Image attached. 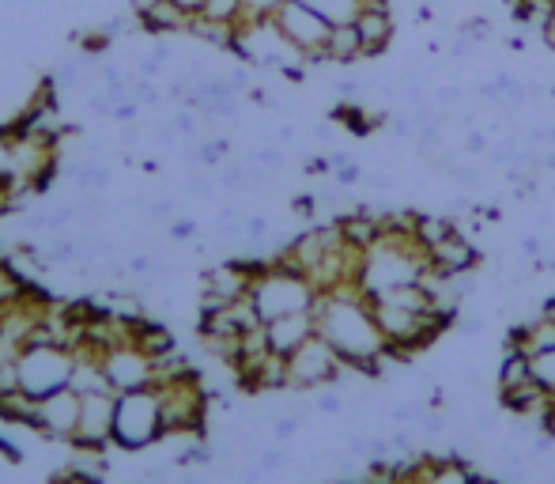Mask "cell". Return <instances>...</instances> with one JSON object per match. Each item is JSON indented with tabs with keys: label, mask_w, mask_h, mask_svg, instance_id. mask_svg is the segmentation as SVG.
<instances>
[{
	"label": "cell",
	"mask_w": 555,
	"mask_h": 484,
	"mask_svg": "<svg viewBox=\"0 0 555 484\" xmlns=\"http://www.w3.org/2000/svg\"><path fill=\"white\" fill-rule=\"evenodd\" d=\"M318 333L340 352V360L359 375H382L389 360H401L386 345L382 329L370 314V295L363 284H340L333 292H321L314 303Z\"/></svg>",
	"instance_id": "6da1fadb"
},
{
	"label": "cell",
	"mask_w": 555,
	"mask_h": 484,
	"mask_svg": "<svg viewBox=\"0 0 555 484\" xmlns=\"http://www.w3.org/2000/svg\"><path fill=\"white\" fill-rule=\"evenodd\" d=\"M318 288L310 284V277L287 269L280 261H257V273H253L250 284V299L261 322H276L284 314H299V311H314L318 303Z\"/></svg>",
	"instance_id": "7a4b0ae2"
},
{
	"label": "cell",
	"mask_w": 555,
	"mask_h": 484,
	"mask_svg": "<svg viewBox=\"0 0 555 484\" xmlns=\"http://www.w3.org/2000/svg\"><path fill=\"white\" fill-rule=\"evenodd\" d=\"M72 375H76V348L61 341H34L16 356L19 390L34 401L68 390Z\"/></svg>",
	"instance_id": "3957f363"
},
{
	"label": "cell",
	"mask_w": 555,
	"mask_h": 484,
	"mask_svg": "<svg viewBox=\"0 0 555 484\" xmlns=\"http://www.w3.org/2000/svg\"><path fill=\"white\" fill-rule=\"evenodd\" d=\"M159 439H167L159 386H140V390L118 394V409H114V447L133 454V450L155 447Z\"/></svg>",
	"instance_id": "277c9868"
},
{
	"label": "cell",
	"mask_w": 555,
	"mask_h": 484,
	"mask_svg": "<svg viewBox=\"0 0 555 484\" xmlns=\"http://www.w3.org/2000/svg\"><path fill=\"white\" fill-rule=\"evenodd\" d=\"M276 27L284 31V38L303 53L310 65H329L325 57V46H329V35H333V23L321 19L306 0H284L280 12H276Z\"/></svg>",
	"instance_id": "5b68a950"
},
{
	"label": "cell",
	"mask_w": 555,
	"mask_h": 484,
	"mask_svg": "<svg viewBox=\"0 0 555 484\" xmlns=\"http://www.w3.org/2000/svg\"><path fill=\"white\" fill-rule=\"evenodd\" d=\"M348 363L321 333H314L306 345H299L287 356V390H318L329 382H340Z\"/></svg>",
	"instance_id": "8992f818"
},
{
	"label": "cell",
	"mask_w": 555,
	"mask_h": 484,
	"mask_svg": "<svg viewBox=\"0 0 555 484\" xmlns=\"http://www.w3.org/2000/svg\"><path fill=\"white\" fill-rule=\"evenodd\" d=\"M155 386H159V394H163V424H167V435L201 432L204 416H208V394H204V382L189 371V375L155 382Z\"/></svg>",
	"instance_id": "52a82bcc"
},
{
	"label": "cell",
	"mask_w": 555,
	"mask_h": 484,
	"mask_svg": "<svg viewBox=\"0 0 555 484\" xmlns=\"http://www.w3.org/2000/svg\"><path fill=\"white\" fill-rule=\"evenodd\" d=\"M114 409H118L114 390L80 394V428L72 447H80L84 454H102L106 447H114Z\"/></svg>",
	"instance_id": "ba28073f"
},
{
	"label": "cell",
	"mask_w": 555,
	"mask_h": 484,
	"mask_svg": "<svg viewBox=\"0 0 555 484\" xmlns=\"http://www.w3.org/2000/svg\"><path fill=\"white\" fill-rule=\"evenodd\" d=\"M102 371H106V379L114 386V394H129V390H140V386H155V382H159L155 356H148L136 341L106 348V352H102Z\"/></svg>",
	"instance_id": "9c48e42d"
},
{
	"label": "cell",
	"mask_w": 555,
	"mask_h": 484,
	"mask_svg": "<svg viewBox=\"0 0 555 484\" xmlns=\"http://www.w3.org/2000/svg\"><path fill=\"white\" fill-rule=\"evenodd\" d=\"M257 273V261H219L201 277V311H216L235 299H246Z\"/></svg>",
	"instance_id": "30bf717a"
},
{
	"label": "cell",
	"mask_w": 555,
	"mask_h": 484,
	"mask_svg": "<svg viewBox=\"0 0 555 484\" xmlns=\"http://www.w3.org/2000/svg\"><path fill=\"white\" fill-rule=\"evenodd\" d=\"M31 428L42 435V439L72 443V439H76V428H80V394L68 386V390H57L50 398H42L34 405Z\"/></svg>",
	"instance_id": "8fae6325"
},
{
	"label": "cell",
	"mask_w": 555,
	"mask_h": 484,
	"mask_svg": "<svg viewBox=\"0 0 555 484\" xmlns=\"http://www.w3.org/2000/svg\"><path fill=\"white\" fill-rule=\"evenodd\" d=\"M427 258H431V269H438V273H472V269L480 265V250H476V242L457 227L454 235H446V239L435 242V246L427 250Z\"/></svg>",
	"instance_id": "7c38bea8"
},
{
	"label": "cell",
	"mask_w": 555,
	"mask_h": 484,
	"mask_svg": "<svg viewBox=\"0 0 555 484\" xmlns=\"http://www.w3.org/2000/svg\"><path fill=\"white\" fill-rule=\"evenodd\" d=\"M265 333H269L272 352L291 356L295 348L306 345V341L318 333V318H314V311L284 314V318H276V322H265Z\"/></svg>",
	"instance_id": "4fadbf2b"
},
{
	"label": "cell",
	"mask_w": 555,
	"mask_h": 484,
	"mask_svg": "<svg viewBox=\"0 0 555 484\" xmlns=\"http://www.w3.org/2000/svg\"><path fill=\"white\" fill-rule=\"evenodd\" d=\"M355 31L363 38V57H382L393 46L397 23H393L389 8H363L359 19H355Z\"/></svg>",
	"instance_id": "5bb4252c"
},
{
	"label": "cell",
	"mask_w": 555,
	"mask_h": 484,
	"mask_svg": "<svg viewBox=\"0 0 555 484\" xmlns=\"http://www.w3.org/2000/svg\"><path fill=\"white\" fill-rule=\"evenodd\" d=\"M337 224H340V235H344V242H348V246H355V250H370L374 242L382 239V216H374L370 208L344 212V216H337Z\"/></svg>",
	"instance_id": "9a60e30c"
},
{
	"label": "cell",
	"mask_w": 555,
	"mask_h": 484,
	"mask_svg": "<svg viewBox=\"0 0 555 484\" xmlns=\"http://www.w3.org/2000/svg\"><path fill=\"white\" fill-rule=\"evenodd\" d=\"M148 35H189V23H193V12H185V8H178L174 0H159L148 16L136 19Z\"/></svg>",
	"instance_id": "2e32d148"
},
{
	"label": "cell",
	"mask_w": 555,
	"mask_h": 484,
	"mask_svg": "<svg viewBox=\"0 0 555 484\" xmlns=\"http://www.w3.org/2000/svg\"><path fill=\"white\" fill-rule=\"evenodd\" d=\"M499 398H503V405L514 416H537V420L548 413V405H552V394H548L537 379L522 382V386H514V390H503Z\"/></svg>",
	"instance_id": "e0dca14e"
},
{
	"label": "cell",
	"mask_w": 555,
	"mask_h": 484,
	"mask_svg": "<svg viewBox=\"0 0 555 484\" xmlns=\"http://www.w3.org/2000/svg\"><path fill=\"white\" fill-rule=\"evenodd\" d=\"M325 57H329V65H352V61L363 57V38H359V31H355V23L333 27L329 46H325Z\"/></svg>",
	"instance_id": "ac0fdd59"
},
{
	"label": "cell",
	"mask_w": 555,
	"mask_h": 484,
	"mask_svg": "<svg viewBox=\"0 0 555 484\" xmlns=\"http://www.w3.org/2000/svg\"><path fill=\"white\" fill-rule=\"evenodd\" d=\"M529 379H533V356L522 352V348H506L503 363H499V394L514 390V386H522Z\"/></svg>",
	"instance_id": "d6986e66"
},
{
	"label": "cell",
	"mask_w": 555,
	"mask_h": 484,
	"mask_svg": "<svg viewBox=\"0 0 555 484\" xmlns=\"http://www.w3.org/2000/svg\"><path fill=\"white\" fill-rule=\"evenodd\" d=\"M476 469L461 458V454H446V458H438L435 473H431V484H476Z\"/></svg>",
	"instance_id": "ffe728a7"
},
{
	"label": "cell",
	"mask_w": 555,
	"mask_h": 484,
	"mask_svg": "<svg viewBox=\"0 0 555 484\" xmlns=\"http://www.w3.org/2000/svg\"><path fill=\"white\" fill-rule=\"evenodd\" d=\"M321 19H329L333 27H344V23H355L359 12H363V4L359 0H306Z\"/></svg>",
	"instance_id": "44dd1931"
},
{
	"label": "cell",
	"mask_w": 555,
	"mask_h": 484,
	"mask_svg": "<svg viewBox=\"0 0 555 484\" xmlns=\"http://www.w3.org/2000/svg\"><path fill=\"white\" fill-rule=\"evenodd\" d=\"M197 16L212 19V23H227V27H242L246 23V4L242 0H204Z\"/></svg>",
	"instance_id": "7402d4cb"
},
{
	"label": "cell",
	"mask_w": 555,
	"mask_h": 484,
	"mask_svg": "<svg viewBox=\"0 0 555 484\" xmlns=\"http://www.w3.org/2000/svg\"><path fill=\"white\" fill-rule=\"evenodd\" d=\"M457 224L454 220H446V216H416V239L431 250L435 242H442L446 235H454Z\"/></svg>",
	"instance_id": "603a6c76"
},
{
	"label": "cell",
	"mask_w": 555,
	"mask_h": 484,
	"mask_svg": "<svg viewBox=\"0 0 555 484\" xmlns=\"http://www.w3.org/2000/svg\"><path fill=\"white\" fill-rule=\"evenodd\" d=\"M533 379L548 390L555 398V348L552 352H540V356H533Z\"/></svg>",
	"instance_id": "cb8c5ba5"
},
{
	"label": "cell",
	"mask_w": 555,
	"mask_h": 484,
	"mask_svg": "<svg viewBox=\"0 0 555 484\" xmlns=\"http://www.w3.org/2000/svg\"><path fill=\"white\" fill-rule=\"evenodd\" d=\"M461 35H469V38H476V42H488L491 35H495V27H491V19L488 16H472V19H465L461 27H457Z\"/></svg>",
	"instance_id": "d4e9b609"
},
{
	"label": "cell",
	"mask_w": 555,
	"mask_h": 484,
	"mask_svg": "<svg viewBox=\"0 0 555 484\" xmlns=\"http://www.w3.org/2000/svg\"><path fill=\"white\" fill-rule=\"evenodd\" d=\"M242 4H246V19H272L284 0H242Z\"/></svg>",
	"instance_id": "484cf974"
},
{
	"label": "cell",
	"mask_w": 555,
	"mask_h": 484,
	"mask_svg": "<svg viewBox=\"0 0 555 484\" xmlns=\"http://www.w3.org/2000/svg\"><path fill=\"white\" fill-rule=\"evenodd\" d=\"M423 416H427V405H423V401H404V405L393 409V420H397V424H412V420H423Z\"/></svg>",
	"instance_id": "4316f807"
},
{
	"label": "cell",
	"mask_w": 555,
	"mask_h": 484,
	"mask_svg": "<svg viewBox=\"0 0 555 484\" xmlns=\"http://www.w3.org/2000/svg\"><path fill=\"white\" fill-rule=\"evenodd\" d=\"M125 269H129V277H144V280L159 273L155 258H148V254H136V258H129V265H125Z\"/></svg>",
	"instance_id": "83f0119b"
},
{
	"label": "cell",
	"mask_w": 555,
	"mask_h": 484,
	"mask_svg": "<svg viewBox=\"0 0 555 484\" xmlns=\"http://www.w3.org/2000/svg\"><path fill=\"white\" fill-rule=\"evenodd\" d=\"M299 424H303V416H280V420H276V424H272V435H276V443H287V439H291V435L299 432Z\"/></svg>",
	"instance_id": "f1b7e54d"
},
{
	"label": "cell",
	"mask_w": 555,
	"mask_h": 484,
	"mask_svg": "<svg viewBox=\"0 0 555 484\" xmlns=\"http://www.w3.org/2000/svg\"><path fill=\"white\" fill-rule=\"evenodd\" d=\"M250 182V171L246 167H223V174H219V186H227V190H238V186H246Z\"/></svg>",
	"instance_id": "f546056e"
},
{
	"label": "cell",
	"mask_w": 555,
	"mask_h": 484,
	"mask_svg": "<svg viewBox=\"0 0 555 484\" xmlns=\"http://www.w3.org/2000/svg\"><path fill=\"white\" fill-rule=\"evenodd\" d=\"M476 46H480L476 38H469V35H461V31H457L454 46H450V57H454V61H469L472 53H476Z\"/></svg>",
	"instance_id": "4dcf8cb0"
},
{
	"label": "cell",
	"mask_w": 555,
	"mask_h": 484,
	"mask_svg": "<svg viewBox=\"0 0 555 484\" xmlns=\"http://www.w3.org/2000/svg\"><path fill=\"white\" fill-rule=\"evenodd\" d=\"M333 174H337V186H355V182H363V167L352 163V159H348V163H340Z\"/></svg>",
	"instance_id": "1f68e13d"
},
{
	"label": "cell",
	"mask_w": 555,
	"mask_h": 484,
	"mask_svg": "<svg viewBox=\"0 0 555 484\" xmlns=\"http://www.w3.org/2000/svg\"><path fill=\"white\" fill-rule=\"evenodd\" d=\"M170 239L174 242L197 239V220H170Z\"/></svg>",
	"instance_id": "d6a6232c"
},
{
	"label": "cell",
	"mask_w": 555,
	"mask_h": 484,
	"mask_svg": "<svg viewBox=\"0 0 555 484\" xmlns=\"http://www.w3.org/2000/svg\"><path fill=\"white\" fill-rule=\"evenodd\" d=\"M253 163H257V167H269V171H280V167H284V152L261 148V152H253Z\"/></svg>",
	"instance_id": "836d02e7"
},
{
	"label": "cell",
	"mask_w": 555,
	"mask_h": 484,
	"mask_svg": "<svg viewBox=\"0 0 555 484\" xmlns=\"http://www.w3.org/2000/svg\"><path fill=\"white\" fill-rule=\"evenodd\" d=\"M242 231H246V239L250 242H261L269 235V220H265V216H250V220L242 224Z\"/></svg>",
	"instance_id": "e575fe53"
},
{
	"label": "cell",
	"mask_w": 555,
	"mask_h": 484,
	"mask_svg": "<svg viewBox=\"0 0 555 484\" xmlns=\"http://www.w3.org/2000/svg\"><path fill=\"white\" fill-rule=\"evenodd\" d=\"M314 405H318V413H325V416H337L340 409H344V398H340V394H333V390H329V394H318V401H314Z\"/></svg>",
	"instance_id": "d590c367"
},
{
	"label": "cell",
	"mask_w": 555,
	"mask_h": 484,
	"mask_svg": "<svg viewBox=\"0 0 555 484\" xmlns=\"http://www.w3.org/2000/svg\"><path fill=\"white\" fill-rule=\"evenodd\" d=\"M284 462H287L284 450L272 447V450H265V454H261V462H257V466L265 469V473H276V469H284Z\"/></svg>",
	"instance_id": "8d00e7d4"
},
{
	"label": "cell",
	"mask_w": 555,
	"mask_h": 484,
	"mask_svg": "<svg viewBox=\"0 0 555 484\" xmlns=\"http://www.w3.org/2000/svg\"><path fill=\"white\" fill-rule=\"evenodd\" d=\"M431 99L442 106H461V87H438Z\"/></svg>",
	"instance_id": "74e56055"
},
{
	"label": "cell",
	"mask_w": 555,
	"mask_h": 484,
	"mask_svg": "<svg viewBox=\"0 0 555 484\" xmlns=\"http://www.w3.org/2000/svg\"><path fill=\"white\" fill-rule=\"evenodd\" d=\"M465 152H469V156H484V152H491L488 137H484V133H469V137H465Z\"/></svg>",
	"instance_id": "f35d334b"
},
{
	"label": "cell",
	"mask_w": 555,
	"mask_h": 484,
	"mask_svg": "<svg viewBox=\"0 0 555 484\" xmlns=\"http://www.w3.org/2000/svg\"><path fill=\"white\" fill-rule=\"evenodd\" d=\"M0 454H4L8 462H23V447H16L8 435H0Z\"/></svg>",
	"instance_id": "ab89813d"
},
{
	"label": "cell",
	"mask_w": 555,
	"mask_h": 484,
	"mask_svg": "<svg viewBox=\"0 0 555 484\" xmlns=\"http://www.w3.org/2000/svg\"><path fill=\"white\" fill-rule=\"evenodd\" d=\"M170 212H174V201H170V197H159V201L148 208V216H152V220H167Z\"/></svg>",
	"instance_id": "60d3db41"
},
{
	"label": "cell",
	"mask_w": 555,
	"mask_h": 484,
	"mask_svg": "<svg viewBox=\"0 0 555 484\" xmlns=\"http://www.w3.org/2000/svg\"><path fill=\"white\" fill-rule=\"evenodd\" d=\"M457 329L465 337H476V333H484V318H457Z\"/></svg>",
	"instance_id": "b9f144b4"
},
{
	"label": "cell",
	"mask_w": 555,
	"mask_h": 484,
	"mask_svg": "<svg viewBox=\"0 0 555 484\" xmlns=\"http://www.w3.org/2000/svg\"><path fill=\"white\" fill-rule=\"evenodd\" d=\"M540 38H544V46H548V50H555V12L540 23Z\"/></svg>",
	"instance_id": "7bdbcfd3"
},
{
	"label": "cell",
	"mask_w": 555,
	"mask_h": 484,
	"mask_svg": "<svg viewBox=\"0 0 555 484\" xmlns=\"http://www.w3.org/2000/svg\"><path fill=\"white\" fill-rule=\"evenodd\" d=\"M337 95L344 103H352L355 95H359V84H355V80H337Z\"/></svg>",
	"instance_id": "ee69618b"
},
{
	"label": "cell",
	"mask_w": 555,
	"mask_h": 484,
	"mask_svg": "<svg viewBox=\"0 0 555 484\" xmlns=\"http://www.w3.org/2000/svg\"><path fill=\"white\" fill-rule=\"evenodd\" d=\"M442 428H446V420H442V413H427V416H423V432L438 435Z\"/></svg>",
	"instance_id": "f6af8a7d"
},
{
	"label": "cell",
	"mask_w": 555,
	"mask_h": 484,
	"mask_svg": "<svg viewBox=\"0 0 555 484\" xmlns=\"http://www.w3.org/2000/svg\"><path fill=\"white\" fill-rule=\"evenodd\" d=\"M367 182L374 190H393V178L389 174H367Z\"/></svg>",
	"instance_id": "bcb514c9"
},
{
	"label": "cell",
	"mask_w": 555,
	"mask_h": 484,
	"mask_svg": "<svg viewBox=\"0 0 555 484\" xmlns=\"http://www.w3.org/2000/svg\"><path fill=\"white\" fill-rule=\"evenodd\" d=\"M522 254H529V258H540V239H537V235L522 239Z\"/></svg>",
	"instance_id": "7dc6e473"
},
{
	"label": "cell",
	"mask_w": 555,
	"mask_h": 484,
	"mask_svg": "<svg viewBox=\"0 0 555 484\" xmlns=\"http://www.w3.org/2000/svg\"><path fill=\"white\" fill-rule=\"evenodd\" d=\"M174 4H178V8H185V12H193V16H197V12L204 8V0H174Z\"/></svg>",
	"instance_id": "c3c4849f"
},
{
	"label": "cell",
	"mask_w": 555,
	"mask_h": 484,
	"mask_svg": "<svg viewBox=\"0 0 555 484\" xmlns=\"http://www.w3.org/2000/svg\"><path fill=\"white\" fill-rule=\"evenodd\" d=\"M506 46H510V53H525V50H529V46H525V38H518V35L506 38Z\"/></svg>",
	"instance_id": "681fc988"
},
{
	"label": "cell",
	"mask_w": 555,
	"mask_h": 484,
	"mask_svg": "<svg viewBox=\"0 0 555 484\" xmlns=\"http://www.w3.org/2000/svg\"><path fill=\"white\" fill-rule=\"evenodd\" d=\"M431 19H435V8H427V4H423V8H420V23H431Z\"/></svg>",
	"instance_id": "f907efd6"
},
{
	"label": "cell",
	"mask_w": 555,
	"mask_h": 484,
	"mask_svg": "<svg viewBox=\"0 0 555 484\" xmlns=\"http://www.w3.org/2000/svg\"><path fill=\"white\" fill-rule=\"evenodd\" d=\"M476 484H503V481H491V477H476Z\"/></svg>",
	"instance_id": "816d5d0a"
},
{
	"label": "cell",
	"mask_w": 555,
	"mask_h": 484,
	"mask_svg": "<svg viewBox=\"0 0 555 484\" xmlns=\"http://www.w3.org/2000/svg\"><path fill=\"white\" fill-rule=\"evenodd\" d=\"M359 484H367V481H359Z\"/></svg>",
	"instance_id": "f5cc1de1"
}]
</instances>
